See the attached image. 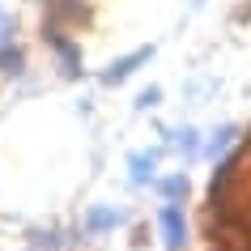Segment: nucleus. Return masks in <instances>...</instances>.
Instances as JSON below:
<instances>
[{
    "label": "nucleus",
    "mask_w": 251,
    "mask_h": 251,
    "mask_svg": "<svg viewBox=\"0 0 251 251\" xmlns=\"http://www.w3.org/2000/svg\"><path fill=\"white\" fill-rule=\"evenodd\" d=\"M132 183H149L158 175V153H132Z\"/></svg>",
    "instance_id": "obj_4"
},
{
    "label": "nucleus",
    "mask_w": 251,
    "mask_h": 251,
    "mask_svg": "<svg viewBox=\"0 0 251 251\" xmlns=\"http://www.w3.org/2000/svg\"><path fill=\"white\" fill-rule=\"evenodd\" d=\"M230 141H234V128H222V132H213V141H209V153L217 158V153H222V149L230 145Z\"/></svg>",
    "instance_id": "obj_8"
},
{
    "label": "nucleus",
    "mask_w": 251,
    "mask_h": 251,
    "mask_svg": "<svg viewBox=\"0 0 251 251\" xmlns=\"http://www.w3.org/2000/svg\"><path fill=\"white\" fill-rule=\"evenodd\" d=\"M162 196H166V200L187 196V179H183V175H171V179H162Z\"/></svg>",
    "instance_id": "obj_7"
},
{
    "label": "nucleus",
    "mask_w": 251,
    "mask_h": 251,
    "mask_svg": "<svg viewBox=\"0 0 251 251\" xmlns=\"http://www.w3.org/2000/svg\"><path fill=\"white\" fill-rule=\"evenodd\" d=\"M119 222H124V213L106 209V204H94V209L85 213V230H94V234H98V230H115Z\"/></svg>",
    "instance_id": "obj_3"
},
{
    "label": "nucleus",
    "mask_w": 251,
    "mask_h": 251,
    "mask_svg": "<svg viewBox=\"0 0 251 251\" xmlns=\"http://www.w3.org/2000/svg\"><path fill=\"white\" fill-rule=\"evenodd\" d=\"M149 55H153V47H141V51H132V55H124V60H115V64L102 73V85H119V81H128L136 73V64H145Z\"/></svg>",
    "instance_id": "obj_2"
},
{
    "label": "nucleus",
    "mask_w": 251,
    "mask_h": 251,
    "mask_svg": "<svg viewBox=\"0 0 251 251\" xmlns=\"http://www.w3.org/2000/svg\"><path fill=\"white\" fill-rule=\"evenodd\" d=\"M9 51H13V17L0 9V60H4Z\"/></svg>",
    "instance_id": "obj_6"
},
{
    "label": "nucleus",
    "mask_w": 251,
    "mask_h": 251,
    "mask_svg": "<svg viewBox=\"0 0 251 251\" xmlns=\"http://www.w3.org/2000/svg\"><path fill=\"white\" fill-rule=\"evenodd\" d=\"M158 222H162V243H166L171 251H179V247L187 243V222H183V209H179V204H162Z\"/></svg>",
    "instance_id": "obj_1"
},
{
    "label": "nucleus",
    "mask_w": 251,
    "mask_h": 251,
    "mask_svg": "<svg viewBox=\"0 0 251 251\" xmlns=\"http://www.w3.org/2000/svg\"><path fill=\"white\" fill-rule=\"evenodd\" d=\"M158 98H162V94L153 90V85H149V90L141 94V98H136V106H141V111H145V106H153V102H158Z\"/></svg>",
    "instance_id": "obj_9"
},
{
    "label": "nucleus",
    "mask_w": 251,
    "mask_h": 251,
    "mask_svg": "<svg viewBox=\"0 0 251 251\" xmlns=\"http://www.w3.org/2000/svg\"><path fill=\"white\" fill-rule=\"evenodd\" d=\"M171 149H179V153H196V149H200L196 128H175V132H171Z\"/></svg>",
    "instance_id": "obj_5"
}]
</instances>
